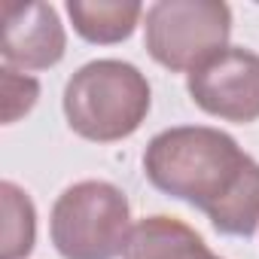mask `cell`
Instances as JSON below:
<instances>
[{
	"label": "cell",
	"instance_id": "6da1fadb",
	"mask_svg": "<svg viewBox=\"0 0 259 259\" xmlns=\"http://www.w3.org/2000/svg\"><path fill=\"white\" fill-rule=\"evenodd\" d=\"M144 174L159 192L198 207L220 235L250 238L259 229V162L220 128L159 132L147 144Z\"/></svg>",
	"mask_w": 259,
	"mask_h": 259
},
{
	"label": "cell",
	"instance_id": "7a4b0ae2",
	"mask_svg": "<svg viewBox=\"0 0 259 259\" xmlns=\"http://www.w3.org/2000/svg\"><path fill=\"white\" fill-rule=\"evenodd\" d=\"M64 116L92 144H116L144 125L153 95L147 76L128 61L101 58L82 64L64 85Z\"/></svg>",
	"mask_w": 259,
	"mask_h": 259
},
{
	"label": "cell",
	"instance_id": "3957f363",
	"mask_svg": "<svg viewBox=\"0 0 259 259\" xmlns=\"http://www.w3.org/2000/svg\"><path fill=\"white\" fill-rule=\"evenodd\" d=\"M132 204L107 180H82L67 186L49 220V235L64 259H116L132 238Z\"/></svg>",
	"mask_w": 259,
	"mask_h": 259
},
{
	"label": "cell",
	"instance_id": "277c9868",
	"mask_svg": "<svg viewBox=\"0 0 259 259\" xmlns=\"http://www.w3.org/2000/svg\"><path fill=\"white\" fill-rule=\"evenodd\" d=\"M232 10L220 0H159L144 16V43L156 64L192 73L229 46Z\"/></svg>",
	"mask_w": 259,
	"mask_h": 259
},
{
	"label": "cell",
	"instance_id": "5b68a950",
	"mask_svg": "<svg viewBox=\"0 0 259 259\" xmlns=\"http://www.w3.org/2000/svg\"><path fill=\"white\" fill-rule=\"evenodd\" d=\"M186 89L195 107L226 122L259 119V55L244 46H226L201 67L186 73Z\"/></svg>",
	"mask_w": 259,
	"mask_h": 259
},
{
	"label": "cell",
	"instance_id": "8992f818",
	"mask_svg": "<svg viewBox=\"0 0 259 259\" xmlns=\"http://www.w3.org/2000/svg\"><path fill=\"white\" fill-rule=\"evenodd\" d=\"M67 34L49 4H4V61L19 70H46L64 58Z\"/></svg>",
	"mask_w": 259,
	"mask_h": 259
},
{
	"label": "cell",
	"instance_id": "52a82bcc",
	"mask_svg": "<svg viewBox=\"0 0 259 259\" xmlns=\"http://www.w3.org/2000/svg\"><path fill=\"white\" fill-rule=\"evenodd\" d=\"M122 256L125 259H220L217 253H210V247L201 241L195 229L165 213H153L135 223Z\"/></svg>",
	"mask_w": 259,
	"mask_h": 259
},
{
	"label": "cell",
	"instance_id": "ba28073f",
	"mask_svg": "<svg viewBox=\"0 0 259 259\" xmlns=\"http://www.w3.org/2000/svg\"><path fill=\"white\" fill-rule=\"evenodd\" d=\"M67 16L82 40L110 46L135 34L144 7L135 0H70Z\"/></svg>",
	"mask_w": 259,
	"mask_h": 259
},
{
	"label": "cell",
	"instance_id": "9c48e42d",
	"mask_svg": "<svg viewBox=\"0 0 259 259\" xmlns=\"http://www.w3.org/2000/svg\"><path fill=\"white\" fill-rule=\"evenodd\" d=\"M0 207H4V229H0V259H25L37 241V210L25 189L13 180L0 183Z\"/></svg>",
	"mask_w": 259,
	"mask_h": 259
},
{
	"label": "cell",
	"instance_id": "30bf717a",
	"mask_svg": "<svg viewBox=\"0 0 259 259\" xmlns=\"http://www.w3.org/2000/svg\"><path fill=\"white\" fill-rule=\"evenodd\" d=\"M0 79H4V122L13 125L19 116L31 113L37 98H40V82L34 76H22L13 67L0 70Z\"/></svg>",
	"mask_w": 259,
	"mask_h": 259
}]
</instances>
